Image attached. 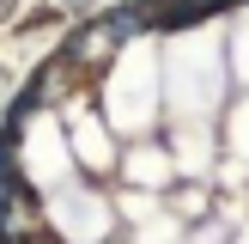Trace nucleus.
<instances>
[{"label": "nucleus", "instance_id": "f257e3e1", "mask_svg": "<svg viewBox=\"0 0 249 244\" xmlns=\"http://www.w3.org/2000/svg\"><path fill=\"white\" fill-rule=\"evenodd\" d=\"M225 6H231V0H164V6H152L146 19L177 31V24H195V19H207V12H225Z\"/></svg>", "mask_w": 249, "mask_h": 244}]
</instances>
